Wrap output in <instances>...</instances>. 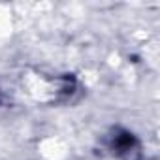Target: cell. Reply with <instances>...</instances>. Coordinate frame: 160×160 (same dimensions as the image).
Instances as JSON below:
<instances>
[{
    "label": "cell",
    "mask_w": 160,
    "mask_h": 160,
    "mask_svg": "<svg viewBox=\"0 0 160 160\" xmlns=\"http://www.w3.org/2000/svg\"><path fill=\"white\" fill-rule=\"evenodd\" d=\"M109 145L111 151L122 160H141V145L138 138L128 130H121V128L113 130Z\"/></svg>",
    "instance_id": "6da1fadb"
}]
</instances>
